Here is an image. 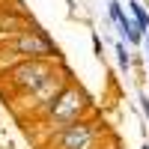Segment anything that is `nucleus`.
<instances>
[{
    "instance_id": "nucleus-1",
    "label": "nucleus",
    "mask_w": 149,
    "mask_h": 149,
    "mask_svg": "<svg viewBox=\"0 0 149 149\" xmlns=\"http://www.w3.org/2000/svg\"><path fill=\"white\" fill-rule=\"evenodd\" d=\"M86 110H90V98H86V93L81 90V86L66 84L63 90H60V95L45 107V119H48V125L60 128V125H69V122L84 119Z\"/></svg>"
},
{
    "instance_id": "nucleus-2",
    "label": "nucleus",
    "mask_w": 149,
    "mask_h": 149,
    "mask_svg": "<svg viewBox=\"0 0 149 149\" xmlns=\"http://www.w3.org/2000/svg\"><path fill=\"white\" fill-rule=\"evenodd\" d=\"M102 140V128L93 119H78L69 125H60L51 131V149H95V143Z\"/></svg>"
},
{
    "instance_id": "nucleus-3",
    "label": "nucleus",
    "mask_w": 149,
    "mask_h": 149,
    "mask_svg": "<svg viewBox=\"0 0 149 149\" xmlns=\"http://www.w3.org/2000/svg\"><path fill=\"white\" fill-rule=\"evenodd\" d=\"M51 72H54V60H18L6 72V84L15 95H27L42 81L51 78Z\"/></svg>"
},
{
    "instance_id": "nucleus-4",
    "label": "nucleus",
    "mask_w": 149,
    "mask_h": 149,
    "mask_svg": "<svg viewBox=\"0 0 149 149\" xmlns=\"http://www.w3.org/2000/svg\"><path fill=\"white\" fill-rule=\"evenodd\" d=\"M9 48L15 51L21 60H57V48L54 42L42 36L39 30H18L15 36H9Z\"/></svg>"
},
{
    "instance_id": "nucleus-5",
    "label": "nucleus",
    "mask_w": 149,
    "mask_h": 149,
    "mask_svg": "<svg viewBox=\"0 0 149 149\" xmlns=\"http://www.w3.org/2000/svg\"><path fill=\"white\" fill-rule=\"evenodd\" d=\"M66 84H69V81H66V74H63V72H51V78H48V81H42L33 93L24 95V102H27L24 107H27L30 113H45V107L60 95V90H63Z\"/></svg>"
}]
</instances>
